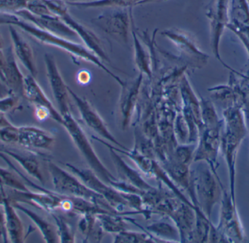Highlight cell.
Segmentation results:
<instances>
[{
    "instance_id": "6da1fadb",
    "label": "cell",
    "mask_w": 249,
    "mask_h": 243,
    "mask_svg": "<svg viewBox=\"0 0 249 243\" xmlns=\"http://www.w3.org/2000/svg\"><path fill=\"white\" fill-rule=\"evenodd\" d=\"M14 26L19 28L23 32L29 34L31 36L44 45L55 47L58 49L62 50L71 55L72 58L91 63L93 65L96 66L101 69L103 70L112 78L115 79L121 86H124V82L119 77L115 75L110 70L108 69L107 67L102 62V60L99 59L86 46L80 45L73 40L65 39V38L61 37L58 35L50 33L43 29H39L35 25L32 24L26 20H22L21 18L19 19L15 23Z\"/></svg>"
},
{
    "instance_id": "7a4b0ae2",
    "label": "cell",
    "mask_w": 249,
    "mask_h": 243,
    "mask_svg": "<svg viewBox=\"0 0 249 243\" xmlns=\"http://www.w3.org/2000/svg\"><path fill=\"white\" fill-rule=\"evenodd\" d=\"M190 166L191 186L196 206L212 221V212L222 198L224 187L221 179L216 178L209 165L204 162H193Z\"/></svg>"
},
{
    "instance_id": "3957f363",
    "label": "cell",
    "mask_w": 249,
    "mask_h": 243,
    "mask_svg": "<svg viewBox=\"0 0 249 243\" xmlns=\"http://www.w3.org/2000/svg\"><path fill=\"white\" fill-rule=\"evenodd\" d=\"M48 171L56 192L84 199L110 213L120 214L102 196L89 188L75 175H71L51 161L48 162Z\"/></svg>"
},
{
    "instance_id": "277c9868",
    "label": "cell",
    "mask_w": 249,
    "mask_h": 243,
    "mask_svg": "<svg viewBox=\"0 0 249 243\" xmlns=\"http://www.w3.org/2000/svg\"><path fill=\"white\" fill-rule=\"evenodd\" d=\"M62 126L68 132L74 144L86 159V162L90 166V169L105 182L109 185L119 181L118 177L115 176L107 168L96 155L93 149L89 138L86 136L83 129L77 121L74 119L71 112L62 115Z\"/></svg>"
},
{
    "instance_id": "5b68a950",
    "label": "cell",
    "mask_w": 249,
    "mask_h": 243,
    "mask_svg": "<svg viewBox=\"0 0 249 243\" xmlns=\"http://www.w3.org/2000/svg\"><path fill=\"white\" fill-rule=\"evenodd\" d=\"M49 10L54 16L59 17L69 27L71 28L78 37L83 40L85 46L90 50L99 59L105 62H110L109 57L105 52L102 40L99 36L86 27L84 25L77 21L71 16L69 11L68 4L61 0H44Z\"/></svg>"
},
{
    "instance_id": "8992f818",
    "label": "cell",
    "mask_w": 249,
    "mask_h": 243,
    "mask_svg": "<svg viewBox=\"0 0 249 243\" xmlns=\"http://www.w3.org/2000/svg\"><path fill=\"white\" fill-rule=\"evenodd\" d=\"M230 0H212L206 6V16L210 26L211 45L213 55L219 63L231 72L239 74L222 60L220 53V42L229 23Z\"/></svg>"
},
{
    "instance_id": "52a82bcc",
    "label": "cell",
    "mask_w": 249,
    "mask_h": 243,
    "mask_svg": "<svg viewBox=\"0 0 249 243\" xmlns=\"http://www.w3.org/2000/svg\"><path fill=\"white\" fill-rule=\"evenodd\" d=\"M65 165L89 188L102 196L115 211L122 215L134 214L133 212H127L124 210L128 206L121 195V191L99 178L91 169L79 168L70 163Z\"/></svg>"
},
{
    "instance_id": "ba28073f",
    "label": "cell",
    "mask_w": 249,
    "mask_h": 243,
    "mask_svg": "<svg viewBox=\"0 0 249 243\" xmlns=\"http://www.w3.org/2000/svg\"><path fill=\"white\" fill-rule=\"evenodd\" d=\"M131 12L132 8H109L91 22L113 39L127 43L133 22Z\"/></svg>"
},
{
    "instance_id": "9c48e42d",
    "label": "cell",
    "mask_w": 249,
    "mask_h": 243,
    "mask_svg": "<svg viewBox=\"0 0 249 243\" xmlns=\"http://www.w3.org/2000/svg\"><path fill=\"white\" fill-rule=\"evenodd\" d=\"M223 124L211 128H201L199 132L198 140L195 151L193 162H204L210 167L216 178H219L217 169L219 164Z\"/></svg>"
},
{
    "instance_id": "30bf717a",
    "label": "cell",
    "mask_w": 249,
    "mask_h": 243,
    "mask_svg": "<svg viewBox=\"0 0 249 243\" xmlns=\"http://www.w3.org/2000/svg\"><path fill=\"white\" fill-rule=\"evenodd\" d=\"M220 212L216 229L228 238L229 243L243 242L246 239L245 231L241 222L236 202L232 200L229 191H222Z\"/></svg>"
},
{
    "instance_id": "8fae6325",
    "label": "cell",
    "mask_w": 249,
    "mask_h": 243,
    "mask_svg": "<svg viewBox=\"0 0 249 243\" xmlns=\"http://www.w3.org/2000/svg\"><path fill=\"white\" fill-rule=\"evenodd\" d=\"M161 35L175 45L190 67L201 69L207 64L209 55L198 48L191 35L178 29H165L161 32Z\"/></svg>"
},
{
    "instance_id": "7c38bea8",
    "label": "cell",
    "mask_w": 249,
    "mask_h": 243,
    "mask_svg": "<svg viewBox=\"0 0 249 243\" xmlns=\"http://www.w3.org/2000/svg\"><path fill=\"white\" fill-rule=\"evenodd\" d=\"M69 92H70V95L71 99H73L74 103L76 104L77 109H79V112H80L82 120L86 123L88 127H90L95 133L99 134L101 137L103 138L107 141L108 140L110 143H114L121 149H127V147L124 146L122 143H120L112 136L102 117L99 115V113L96 112V109L90 104V102L87 99L77 96L70 87H69Z\"/></svg>"
},
{
    "instance_id": "4fadbf2b",
    "label": "cell",
    "mask_w": 249,
    "mask_h": 243,
    "mask_svg": "<svg viewBox=\"0 0 249 243\" xmlns=\"http://www.w3.org/2000/svg\"><path fill=\"white\" fill-rule=\"evenodd\" d=\"M45 63L46 67L47 77L52 90L54 99L58 106V111L61 115L71 112V102L69 87L64 82L53 55L45 54Z\"/></svg>"
},
{
    "instance_id": "5bb4252c",
    "label": "cell",
    "mask_w": 249,
    "mask_h": 243,
    "mask_svg": "<svg viewBox=\"0 0 249 243\" xmlns=\"http://www.w3.org/2000/svg\"><path fill=\"white\" fill-rule=\"evenodd\" d=\"M228 29L240 39L249 51V0H230L229 23Z\"/></svg>"
},
{
    "instance_id": "9a60e30c",
    "label": "cell",
    "mask_w": 249,
    "mask_h": 243,
    "mask_svg": "<svg viewBox=\"0 0 249 243\" xmlns=\"http://www.w3.org/2000/svg\"><path fill=\"white\" fill-rule=\"evenodd\" d=\"M244 139L226 130H222L221 152L226 162L229 176V192L232 200L236 202L237 155Z\"/></svg>"
},
{
    "instance_id": "2e32d148",
    "label": "cell",
    "mask_w": 249,
    "mask_h": 243,
    "mask_svg": "<svg viewBox=\"0 0 249 243\" xmlns=\"http://www.w3.org/2000/svg\"><path fill=\"white\" fill-rule=\"evenodd\" d=\"M22 20H26L35 25L39 29L47 31L50 33L58 35L65 39H72L78 37L77 34L69 27L59 17L54 15L50 16H37L31 13L29 10H22L15 13Z\"/></svg>"
},
{
    "instance_id": "e0dca14e",
    "label": "cell",
    "mask_w": 249,
    "mask_h": 243,
    "mask_svg": "<svg viewBox=\"0 0 249 243\" xmlns=\"http://www.w3.org/2000/svg\"><path fill=\"white\" fill-rule=\"evenodd\" d=\"M18 144L32 152L50 150L55 142V138L51 133L35 126L18 127Z\"/></svg>"
},
{
    "instance_id": "ac0fdd59",
    "label": "cell",
    "mask_w": 249,
    "mask_h": 243,
    "mask_svg": "<svg viewBox=\"0 0 249 243\" xmlns=\"http://www.w3.org/2000/svg\"><path fill=\"white\" fill-rule=\"evenodd\" d=\"M23 96L31 104H32L35 107V106H39V107H43L48 109L51 113V118L58 124L62 125L63 122H64L62 115H61L59 111L57 110L54 107L52 102L50 101L42 87L38 84L36 78L31 74L24 77Z\"/></svg>"
},
{
    "instance_id": "d6986e66",
    "label": "cell",
    "mask_w": 249,
    "mask_h": 243,
    "mask_svg": "<svg viewBox=\"0 0 249 243\" xmlns=\"http://www.w3.org/2000/svg\"><path fill=\"white\" fill-rule=\"evenodd\" d=\"M196 208L181 202L169 216L179 232L180 243H192L196 224Z\"/></svg>"
},
{
    "instance_id": "ffe728a7",
    "label": "cell",
    "mask_w": 249,
    "mask_h": 243,
    "mask_svg": "<svg viewBox=\"0 0 249 243\" xmlns=\"http://www.w3.org/2000/svg\"><path fill=\"white\" fill-rule=\"evenodd\" d=\"M4 52L6 61L1 76V82L7 87L9 91L14 92L19 96H23V81L25 77L18 65L13 47L6 48Z\"/></svg>"
},
{
    "instance_id": "44dd1931",
    "label": "cell",
    "mask_w": 249,
    "mask_h": 243,
    "mask_svg": "<svg viewBox=\"0 0 249 243\" xmlns=\"http://www.w3.org/2000/svg\"><path fill=\"white\" fill-rule=\"evenodd\" d=\"M12 47L16 58L24 66L29 74L36 78L37 74L35 54L29 42L16 30V26H9Z\"/></svg>"
},
{
    "instance_id": "7402d4cb",
    "label": "cell",
    "mask_w": 249,
    "mask_h": 243,
    "mask_svg": "<svg viewBox=\"0 0 249 243\" xmlns=\"http://www.w3.org/2000/svg\"><path fill=\"white\" fill-rule=\"evenodd\" d=\"M143 80V74H140L137 78L132 80L130 83L124 82L122 86L120 106L123 116V127L124 128L128 125L133 114V109L137 102L141 86Z\"/></svg>"
},
{
    "instance_id": "603a6c76",
    "label": "cell",
    "mask_w": 249,
    "mask_h": 243,
    "mask_svg": "<svg viewBox=\"0 0 249 243\" xmlns=\"http://www.w3.org/2000/svg\"><path fill=\"white\" fill-rule=\"evenodd\" d=\"M0 152L5 154L16 161L28 174L35 179L44 184V178L41 171L40 165L36 156V152L25 149V151L19 149H10V148H1Z\"/></svg>"
},
{
    "instance_id": "cb8c5ba5",
    "label": "cell",
    "mask_w": 249,
    "mask_h": 243,
    "mask_svg": "<svg viewBox=\"0 0 249 243\" xmlns=\"http://www.w3.org/2000/svg\"><path fill=\"white\" fill-rule=\"evenodd\" d=\"M109 149L110 151L111 158L113 161L114 165H115L117 173L118 174V178L120 180L133 186L141 191H147L155 188L148 184L136 170L130 168L124 162V159L117 153L116 151L111 149V148H109Z\"/></svg>"
},
{
    "instance_id": "d4e9b609",
    "label": "cell",
    "mask_w": 249,
    "mask_h": 243,
    "mask_svg": "<svg viewBox=\"0 0 249 243\" xmlns=\"http://www.w3.org/2000/svg\"><path fill=\"white\" fill-rule=\"evenodd\" d=\"M223 130L244 139L248 134V122L242 108L232 106L222 111Z\"/></svg>"
},
{
    "instance_id": "484cf974",
    "label": "cell",
    "mask_w": 249,
    "mask_h": 243,
    "mask_svg": "<svg viewBox=\"0 0 249 243\" xmlns=\"http://www.w3.org/2000/svg\"><path fill=\"white\" fill-rule=\"evenodd\" d=\"M5 214L6 230L8 239L13 243H24V231L23 225L20 217L17 214L16 209L12 205L9 197L2 205Z\"/></svg>"
},
{
    "instance_id": "4316f807",
    "label": "cell",
    "mask_w": 249,
    "mask_h": 243,
    "mask_svg": "<svg viewBox=\"0 0 249 243\" xmlns=\"http://www.w3.org/2000/svg\"><path fill=\"white\" fill-rule=\"evenodd\" d=\"M12 205L14 206L16 210H20L26 214L34 223L36 225V227L39 229V232L42 234L44 241L47 243H55L59 242L58 234H57L56 227L53 226L51 223L45 220L42 216L33 210H29L25 207L22 203L11 202Z\"/></svg>"
},
{
    "instance_id": "83f0119b",
    "label": "cell",
    "mask_w": 249,
    "mask_h": 243,
    "mask_svg": "<svg viewBox=\"0 0 249 243\" xmlns=\"http://www.w3.org/2000/svg\"><path fill=\"white\" fill-rule=\"evenodd\" d=\"M146 232L155 237L158 242H180V235L175 225L165 222H157L146 227Z\"/></svg>"
},
{
    "instance_id": "f1b7e54d",
    "label": "cell",
    "mask_w": 249,
    "mask_h": 243,
    "mask_svg": "<svg viewBox=\"0 0 249 243\" xmlns=\"http://www.w3.org/2000/svg\"><path fill=\"white\" fill-rule=\"evenodd\" d=\"M143 0H95L86 2L68 3V5L80 8H133Z\"/></svg>"
},
{
    "instance_id": "f546056e",
    "label": "cell",
    "mask_w": 249,
    "mask_h": 243,
    "mask_svg": "<svg viewBox=\"0 0 249 243\" xmlns=\"http://www.w3.org/2000/svg\"><path fill=\"white\" fill-rule=\"evenodd\" d=\"M200 104L202 128H211L223 124V120L219 118L212 101L201 97Z\"/></svg>"
},
{
    "instance_id": "4dcf8cb0",
    "label": "cell",
    "mask_w": 249,
    "mask_h": 243,
    "mask_svg": "<svg viewBox=\"0 0 249 243\" xmlns=\"http://www.w3.org/2000/svg\"><path fill=\"white\" fill-rule=\"evenodd\" d=\"M121 216L122 214L118 213H105L96 214V218L104 231L118 234L125 230L126 221L128 219Z\"/></svg>"
},
{
    "instance_id": "1f68e13d",
    "label": "cell",
    "mask_w": 249,
    "mask_h": 243,
    "mask_svg": "<svg viewBox=\"0 0 249 243\" xmlns=\"http://www.w3.org/2000/svg\"><path fill=\"white\" fill-rule=\"evenodd\" d=\"M158 240L148 232H133L124 230L116 234L113 243H154Z\"/></svg>"
},
{
    "instance_id": "d6a6232c",
    "label": "cell",
    "mask_w": 249,
    "mask_h": 243,
    "mask_svg": "<svg viewBox=\"0 0 249 243\" xmlns=\"http://www.w3.org/2000/svg\"><path fill=\"white\" fill-rule=\"evenodd\" d=\"M51 215L56 225V231L59 243H75V234L70 224L67 222L62 216L58 214L57 212L51 213Z\"/></svg>"
},
{
    "instance_id": "836d02e7",
    "label": "cell",
    "mask_w": 249,
    "mask_h": 243,
    "mask_svg": "<svg viewBox=\"0 0 249 243\" xmlns=\"http://www.w3.org/2000/svg\"><path fill=\"white\" fill-rule=\"evenodd\" d=\"M132 35H133V42H134L135 61H136V65H137L139 71H141V74H146L151 77H152V70L149 67L147 53L142 48L133 29H132Z\"/></svg>"
},
{
    "instance_id": "e575fe53",
    "label": "cell",
    "mask_w": 249,
    "mask_h": 243,
    "mask_svg": "<svg viewBox=\"0 0 249 243\" xmlns=\"http://www.w3.org/2000/svg\"><path fill=\"white\" fill-rule=\"evenodd\" d=\"M0 185L9 187L13 190L17 191H29L24 183L18 178L16 174L10 170L4 169L0 167Z\"/></svg>"
},
{
    "instance_id": "d590c367",
    "label": "cell",
    "mask_w": 249,
    "mask_h": 243,
    "mask_svg": "<svg viewBox=\"0 0 249 243\" xmlns=\"http://www.w3.org/2000/svg\"><path fill=\"white\" fill-rule=\"evenodd\" d=\"M196 148V143L179 145L174 152V159L181 163L191 166Z\"/></svg>"
},
{
    "instance_id": "8d00e7d4",
    "label": "cell",
    "mask_w": 249,
    "mask_h": 243,
    "mask_svg": "<svg viewBox=\"0 0 249 243\" xmlns=\"http://www.w3.org/2000/svg\"><path fill=\"white\" fill-rule=\"evenodd\" d=\"M20 97L14 92L9 91L5 96L0 99V112L5 115L17 109L20 105Z\"/></svg>"
},
{
    "instance_id": "74e56055",
    "label": "cell",
    "mask_w": 249,
    "mask_h": 243,
    "mask_svg": "<svg viewBox=\"0 0 249 243\" xmlns=\"http://www.w3.org/2000/svg\"><path fill=\"white\" fill-rule=\"evenodd\" d=\"M28 0H0V11L15 13L25 10Z\"/></svg>"
},
{
    "instance_id": "f35d334b",
    "label": "cell",
    "mask_w": 249,
    "mask_h": 243,
    "mask_svg": "<svg viewBox=\"0 0 249 243\" xmlns=\"http://www.w3.org/2000/svg\"><path fill=\"white\" fill-rule=\"evenodd\" d=\"M18 127L15 125L0 127V141L6 143H17Z\"/></svg>"
},
{
    "instance_id": "ab89813d",
    "label": "cell",
    "mask_w": 249,
    "mask_h": 243,
    "mask_svg": "<svg viewBox=\"0 0 249 243\" xmlns=\"http://www.w3.org/2000/svg\"><path fill=\"white\" fill-rule=\"evenodd\" d=\"M20 19L18 16L13 13L7 12L0 11V26L1 25H9L14 26L15 23Z\"/></svg>"
},
{
    "instance_id": "60d3db41",
    "label": "cell",
    "mask_w": 249,
    "mask_h": 243,
    "mask_svg": "<svg viewBox=\"0 0 249 243\" xmlns=\"http://www.w3.org/2000/svg\"><path fill=\"white\" fill-rule=\"evenodd\" d=\"M0 240L4 243L10 242L6 230L5 214L2 206H0Z\"/></svg>"
},
{
    "instance_id": "b9f144b4",
    "label": "cell",
    "mask_w": 249,
    "mask_h": 243,
    "mask_svg": "<svg viewBox=\"0 0 249 243\" xmlns=\"http://www.w3.org/2000/svg\"><path fill=\"white\" fill-rule=\"evenodd\" d=\"M35 117L39 121H44L51 118V113L48 109L39 106H35Z\"/></svg>"
},
{
    "instance_id": "7bdbcfd3",
    "label": "cell",
    "mask_w": 249,
    "mask_h": 243,
    "mask_svg": "<svg viewBox=\"0 0 249 243\" xmlns=\"http://www.w3.org/2000/svg\"><path fill=\"white\" fill-rule=\"evenodd\" d=\"M77 80H79V83L82 84H87L90 80V74L86 71H80L77 75Z\"/></svg>"
},
{
    "instance_id": "ee69618b",
    "label": "cell",
    "mask_w": 249,
    "mask_h": 243,
    "mask_svg": "<svg viewBox=\"0 0 249 243\" xmlns=\"http://www.w3.org/2000/svg\"><path fill=\"white\" fill-rule=\"evenodd\" d=\"M5 61V55H4V50L0 49V80H1L3 71H4Z\"/></svg>"
},
{
    "instance_id": "f6af8a7d",
    "label": "cell",
    "mask_w": 249,
    "mask_h": 243,
    "mask_svg": "<svg viewBox=\"0 0 249 243\" xmlns=\"http://www.w3.org/2000/svg\"><path fill=\"white\" fill-rule=\"evenodd\" d=\"M11 125H13V124L7 119L5 115L0 112V127H8V126Z\"/></svg>"
},
{
    "instance_id": "bcb514c9",
    "label": "cell",
    "mask_w": 249,
    "mask_h": 243,
    "mask_svg": "<svg viewBox=\"0 0 249 243\" xmlns=\"http://www.w3.org/2000/svg\"><path fill=\"white\" fill-rule=\"evenodd\" d=\"M8 197V194L4 190V187L0 185V206H2L4 200Z\"/></svg>"
},
{
    "instance_id": "7dc6e473",
    "label": "cell",
    "mask_w": 249,
    "mask_h": 243,
    "mask_svg": "<svg viewBox=\"0 0 249 243\" xmlns=\"http://www.w3.org/2000/svg\"><path fill=\"white\" fill-rule=\"evenodd\" d=\"M8 93V89L4 86V83L1 82V80H0V99L5 96Z\"/></svg>"
},
{
    "instance_id": "c3c4849f",
    "label": "cell",
    "mask_w": 249,
    "mask_h": 243,
    "mask_svg": "<svg viewBox=\"0 0 249 243\" xmlns=\"http://www.w3.org/2000/svg\"><path fill=\"white\" fill-rule=\"evenodd\" d=\"M61 1H65L67 4L73 2H86V1H95V0H61Z\"/></svg>"
},
{
    "instance_id": "681fc988",
    "label": "cell",
    "mask_w": 249,
    "mask_h": 243,
    "mask_svg": "<svg viewBox=\"0 0 249 243\" xmlns=\"http://www.w3.org/2000/svg\"><path fill=\"white\" fill-rule=\"evenodd\" d=\"M159 1V0H143V1H141V2L138 4V6L142 5V4H148V3L155 2V1Z\"/></svg>"
},
{
    "instance_id": "f907efd6",
    "label": "cell",
    "mask_w": 249,
    "mask_h": 243,
    "mask_svg": "<svg viewBox=\"0 0 249 243\" xmlns=\"http://www.w3.org/2000/svg\"><path fill=\"white\" fill-rule=\"evenodd\" d=\"M4 48V45H3L2 39H1V35H0V49Z\"/></svg>"
},
{
    "instance_id": "816d5d0a",
    "label": "cell",
    "mask_w": 249,
    "mask_h": 243,
    "mask_svg": "<svg viewBox=\"0 0 249 243\" xmlns=\"http://www.w3.org/2000/svg\"><path fill=\"white\" fill-rule=\"evenodd\" d=\"M248 124L249 125V121H248Z\"/></svg>"
}]
</instances>
